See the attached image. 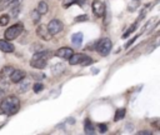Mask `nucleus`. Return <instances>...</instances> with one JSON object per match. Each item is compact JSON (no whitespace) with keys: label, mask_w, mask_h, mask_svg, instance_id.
I'll return each instance as SVG.
<instances>
[{"label":"nucleus","mask_w":160,"mask_h":135,"mask_svg":"<svg viewBox=\"0 0 160 135\" xmlns=\"http://www.w3.org/2000/svg\"><path fill=\"white\" fill-rule=\"evenodd\" d=\"M9 20H10V16L9 15H6V14L1 15L0 16V26H6L8 22H9Z\"/></svg>","instance_id":"b1692460"},{"label":"nucleus","mask_w":160,"mask_h":135,"mask_svg":"<svg viewBox=\"0 0 160 135\" xmlns=\"http://www.w3.org/2000/svg\"><path fill=\"white\" fill-rule=\"evenodd\" d=\"M51 70H52V74L54 75H59V74H61L65 70V66H64V64H60L59 62V64H55Z\"/></svg>","instance_id":"6ab92c4d"},{"label":"nucleus","mask_w":160,"mask_h":135,"mask_svg":"<svg viewBox=\"0 0 160 135\" xmlns=\"http://www.w3.org/2000/svg\"><path fill=\"white\" fill-rule=\"evenodd\" d=\"M11 0H0V9H4V6H6Z\"/></svg>","instance_id":"c756f323"},{"label":"nucleus","mask_w":160,"mask_h":135,"mask_svg":"<svg viewBox=\"0 0 160 135\" xmlns=\"http://www.w3.org/2000/svg\"><path fill=\"white\" fill-rule=\"evenodd\" d=\"M136 39H138V36H134V38H132L131 40H129V41H128V42L125 44V48H129V46H130V45H131V44H132V42H134V41H135Z\"/></svg>","instance_id":"2f4dec72"},{"label":"nucleus","mask_w":160,"mask_h":135,"mask_svg":"<svg viewBox=\"0 0 160 135\" xmlns=\"http://www.w3.org/2000/svg\"><path fill=\"white\" fill-rule=\"evenodd\" d=\"M72 54H74V51L71 48H60L59 50L55 51V55L58 58H61V59H69Z\"/></svg>","instance_id":"9b49d317"},{"label":"nucleus","mask_w":160,"mask_h":135,"mask_svg":"<svg viewBox=\"0 0 160 135\" xmlns=\"http://www.w3.org/2000/svg\"><path fill=\"white\" fill-rule=\"evenodd\" d=\"M18 84V88H16V91L19 92V94H24V92H26L29 89H30V79H22V80H20L19 82H16Z\"/></svg>","instance_id":"9d476101"},{"label":"nucleus","mask_w":160,"mask_h":135,"mask_svg":"<svg viewBox=\"0 0 160 135\" xmlns=\"http://www.w3.org/2000/svg\"><path fill=\"white\" fill-rule=\"evenodd\" d=\"M111 46H112V44H111V40H110L109 38H102V39H100V40L95 44L96 51H98L100 55H102V56H106V55L110 52Z\"/></svg>","instance_id":"7ed1b4c3"},{"label":"nucleus","mask_w":160,"mask_h":135,"mask_svg":"<svg viewBox=\"0 0 160 135\" xmlns=\"http://www.w3.org/2000/svg\"><path fill=\"white\" fill-rule=\"evenodd\" d=\"M71 41H72L74 45L80 46L81 42H82V34H81V32H75V34L71 36Z\"/></svg>","instance_id":"2eb2a0df"},{"label":"nucleus","mask_w":160,"mask_h":135,"mask_svg":"<svg viewBox=\"0 0 160 135\" xmlns=\"http://www.w3.org/2000/svg\"><path fill=\"white\" fill-rule=\"evenodd\" d=\"M40 12L38 11V10H34L32 12H31V18H32V22L34 24H39V21H40Z\"/></svg>","instance_id":"5701e85b"},{"label":"nucleus","mask_w":160,"mask_h":135,"mask_svg":"<svg viewBox=\"0 0 160 135\" xmlns=\"http://www.w3.org/2000/svg\"><path fill=\"white\" fill-rule=\"evenodd\" d=\"M91 8H92V12L96 18H102L106 12V9H105V5L102 1L100 0H94L92 4H91Z\"/></svg>","instance_id":"423d86ee"},{"label":"nucleus","mask_w":160,"mask_h":135,"mask_svg":"<svg viewBox=\"0 0 160 135\" xmlns=\"http://www.w3.org/2000/svg\"><path fill=\"white\" fill-rule=\"evenodd\" d=\"M136 26H138V21H136V22H134V24H132V25H131V26H130V28H129V29H128V30H126V31L124 32L122 38L125 39V38H128V36H129V35H130L131 32H134V31L136 30Z\"/></svg>","instance_id":"412c9836"},{"label":"nucleus","mask_w":160,"mask_h":135,"mask_svg":"<svg viewBox=\"0 0 160 135\" xmlns=\"http://www.w3.org/2000/svg\"><path fill=\"white\" fill-rule=\"evenodd\" d=\"M12 70L14 69L11 66H5L1 70V72H0V84H4V85L8 84V81L10 80V74H11Z\"/></svg>","instance_id":"1a4fd4ad"},{"label":"nucleus","mask_w":160,"mask_h":135,"mask_svg":"<svg viewBox=\"0 0 160 135\" xmlns=\"http://www.w3.org/2000/svg\"><path fill=\"white\" fill-rule=\"evenodd\" d=\"M5 92H6V91H5V90L1 88V85H0V98H1V96H4V95H5Z\"/></svg>","instance_id":"f704fd0d"},{"label":"nucleus","mask_w":160,"mask_h":135,"mask_svg":"<svg viewBox=\"0 0 160 135\" xmlns=\"http://www.w3.org/2000/svg\"><path fill=\"white\" fill-rule=\"evenodd\" d=\"M98 129H99L100 132H106V131H108L106 124H99V125H98Z\"/></svg>","instance_id":"cd10ccee"},{"label":"nucleus","mask_w":160,"mask_h":135,"mask_svg":"<svg viewBox=\"0 0 160 135\" xmlns=\"http://www.w3.org/2000/svg\"><path fill=\"white\" fill-rule=\"evenodd\" d=\"M36 10L40 12V15H44V14H46V12H48V10H49V6H48V4H46L45 1H40V2L38 4V8H36Z\"/></svg>","instance_id":"f3484780"},{"label":"nucleus","mask_w":160,"mask_h":135,"mask_svg":"<svg viewBox=\"0 0 160 135\" xmlns=\"http://www.w3.org/2000/svg\"><path fill=\"white\" fill-rule=\"evenodd\" d=\"M125 116V109H118L114 116V121H119Z\"/></svg>","instance_id":"aec40b11"},{"label":"nucleus","mask_w":160,"mask_h":135,"mask_svg":"<svg viewBox=\"0 0 160 135\" xmlns=\"http://www.w3.org/2000/svg\"><path fill=\"white\" fill-rule=\"evenodd\" d=\"M36 34H38V36L40 38V39H42V40H50L51 39V34L49 32V30H48V28L45 26V25H39L38 28H36Z\"/></svg>","instance_id":"6e6552de"},{"label":"nucleus","mask_w":160,"mask_h":135,"mask_svg":"<svg viewBox=\"0 0 160 135\" xmlns=\"http://www.w3.org/2000/svg\"><path fill=\"white\" fill-rule=\"evenodd\" d=\"M42 89H44V85H42V84H40V82H36V84H34V88H32L34 92H40Z\"/></svg>","instance_id":"a878e982"},{"label":"nucleus","mask_w":160,"mask_h":135,"mask_svg":"<svg viewBox=\"0 0 160 135\" xmlns=\"http://www.w3.org/2000/svg\"><path fill=\"white\" fill-rule=\"evenodd\" d=\"M51 56V51L48 50H41L38 51L32 55L31 60H30V66L35 68V69H44L48 64V59Z\"/></svg>","instance_id":"f03ea898"},{"label":"nucleus","mask_w":160,"mask_h":135,"mask_svg":"<svg viewBox=\"0 0 160 135\" xmlns=\"http://www.w3.org/2000/svg\"><path fill=\"white\" fill-rule=\"evenodd\" d=\"M138 134L139 135H151V131H149V130H140Z\"/></svg>","instance_id":"473e14b6"},{"label":"nucleus","mask_w":160,"mask_h":135,"mask_svg":"<svg viewBox=\"0 0 160 135\" xmlns=\"http://www.w3.org/2000/svg\"><path fill=\"white\" fill-rule=\"evenodd\" d=\"M14 45L9 40H0V50L4 52H12L14 51Z\"/></svg>","instance_id":"ddd939ff"},{"label":"nucleus","mask_w":160,"mask_h":135,"mask_svg":"<svg viewBox=\"0 0 160 135\" xmlns=\"http://www.w3.org/2000/svg\"><path fill=\"white\" fill-rule=\"evenodd\" d=\"M30 75H31V76H34V79H38V80H41V79H44V78H45V75H44V74H35V72H31Z\"/></svg>","instance_id":"c85d7f7f"},{"label":"nucleus","mask_w":160,"mask_h":135,"mask_svg":"<svg viewBox=\"0 0 160 135\" xmlns=\"http://www.w3.org/2000/svg\"><path fill=\"white\" fill-rule=\"evenodd\" d=\"M69 61H70V65H89L91 64L92 61L85 55V54H72L70 58H69Z\"/></svg>","instance_id":"39448f33"},{"label":"nucleus","mask_w":160,"mask_h":135,"mask_svg":"<svg viewBox=\"0 0 160 135\" xmlns=\"http://www.w3.org/2000/svg\"><path fill=\"white\" fill-rule=\"evenodd\" d=\"M20 5H18V6H14V8H11V9H9L10 10V15L9 16H11V18H16L18 16V14L20 12Z\"/></svg>","instance_id":"4be33fe9"},{"label":"nucleus","mask_w":160,"mask_h":135,"mask_svg":"<svg viewBox=\"0 0 160 135\" xmlns=\"http://www.w3.org/2000/svg\"><path fill=\"white\" fill-rule=\"evenodd\" d=\"M46 28H48V30H49V32H50L51 35H56V34H59V32L62 30L64 25H62V22H61L60 20L52 19V20L49 21V24H48Z\"/></svg>","instance_id":"0eeeda50"},{"label":"nucleus","mask_w":160,"mask_h":135,"mask_svg":"<svg viewBox=\"0 0 160 135\" xmlns=\"http://www.w3.org/2000/svg\"><path fill=\"white\" fill-rule=\"evenodd\" d=\"M95 44H96V42H92V44H88L85 49H86V50H92V49H94V46H95Z\"/></svg>","instance_id":"72a5a7b5"},{"label":"nucleus","mask_w":160,"mask_h":135,"mask_svg":"<svg viewBox=\"0 0 160 135\" xmlns=\"http://www.w3.org/2000/svg\"><path fill=\"white\" fill-rule=\"evenodd\" d=\"M21 1H22V0H11L6 6H8V9H11V8H14V6L20 5V4H21Z\"/></svg>","instance_id":"393cba45"},{"label":"nucleus","mask_w":160,"mask_h":135,"mask_svg":"<svg viewBox=\"0 0 160 135\" xmlns=\"http://www.w3.org/2000/svg\"><path fill=\"white\" fill-rule=\"evenodd\" d=\"M88 20H89L88 15H80V16L75 18V21H76V22H79V21H88Z\"/></svg>","instance_id":"bb28decb"},{"label":"nucleus","mask_w":160,"mask_h":135,"mask_svg":"<svg viewBox=\"0 0 160 135\" xmlns=\"http://www.w3.org/2000/svg\"><path fill=\"white\" fill-rule=\"evenodd\" d=\"M84 130H85V134H94L95 132L94 125L91 124V121L89 119H86L85 122H84Z\"/></svg>","instance_id":"dca6fc26"},{"label":"nucleus","mask_w":160,"mask_h":135,"mask_svg":"<svg viewBox=\"0 0 160 135\" xmlns=\"http://www.w3.org/2000/svg\"><path fill=\"white\" fill-rule=\"evenodd\" d=\"M26 72L24 70H12L11 74H10V81L11 82H19L20 80H22L25 78Z\"/></svg>","instance_id":"f8f14e48"},{"label":"nucleus","mask_w":160,"mask_h":135,"mask_svg":"<svg viewBox=\"0 0 160 135\" xmlns=\"http://www.w3.org/2000/svg\"><path fill=\"white\" fill-rule=\"evenodd\" d=\"M132 130H134V126H132V124H126V125H125V131H128V132L130 131V132H131Z\"/></svg>","instance_id":"7c9ffc66"},{"label":"nucleus","mask_w":160,"mask_h":135,"mask_svg":"<svg viewBox=\"0 0 160 135\" xmlns=\"http://www.w3.org/2000/svg\"><path fill=\"white\" fill-rule=\"evenodd\" d=\"M22 24L21 22H18V24H15V25H12V26H10V28H8L6 29V31H5V34H4V36H5V40H14V39H16L21 32H22Z\"/></svg>","instance_id":"20e7f679"},{"label":"nucleus","mask_w":160,"mask_h":135,"mask_svg":"<svg viewBox=\"0 0 160 135\" xmlns=\"http://www.w3.org/2000/svg\"><path fill=\"white\" fill-rule=\"evenodd\" d=\"M20 109V101L16 96H6L0 102V112L5 115H14Z\"/></svg>","instance_id":"f257e3e1"},{"label":"nucleus","mask_w":160,"mask_h":135,"mask_svg":"<svg viewBox=\"0 0 160 135\" xmlns=\"http://www.w3.org/2000/svg\"><path fill=\"white\" fill-rule=\"evenodd\" d=\"M85 2H86V0H64V1H62V8L68 9V8H70L71 5H74V4L84 5Z\"/></svg>","instance_id":"4468645a"},{"label":"nucleus","mask_w":160,"mask_h":135,"mask_svg":"<svg viewBox=\"0 0 160 135\" xmlns=\"http://www.w3.org/2000/svg\"><path fill=\"white\" fill-rule=\"evenodd\" d=\"M138 8H140V0H132L129 5H128V11L134 12L138 10Z\"/></svg>","instance_id":"a211bd4d"}]
</instances>
